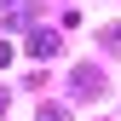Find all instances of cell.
<instances>
[{
	"label": "cell",
	"mask_w": 121,
	"mask_h": 121,
	"mask_svg": "<svg viewBox=\"0 0 121 121\" xmlns=\"http://www.w3.org/2000/svg\"><path fill=\"white\" fill-rule=\"evenodd\" d=\"M23 46H29V58H58V46H64V40H58V29H23Z\"/></svg>",
	"instance_id": "cell-2"
},
{
	"label": "cell",
	"mask_w": 121,
	"mask_h": 121,
	"mask_svg": "<svg viewBox=\"0 0 121 121\" xmlns=\"http://www.w3.org/2000/svg\"><path fill=\"white\" fill-rule=\"evenodd\" d=\"M35 121H69V115H64V110H58V104H46V110H40Z\"/></svg>",
	"instance_id": "cell-5"
},
{
	"label": "cell",
	"mask_w": 121,
	"mask_h": 121,
	"mask_svg": "<svg viewBox=\"0 0 121 121\" xmlns=\"http://www.w3.org/2000/svg\"><path fill=\"white\" fill-rule=\"evenodd\" d=\"M69 86H75V92H81V98H98V92H104V75H98L92 64H81V69L69 75Z\"/></svg>",
	"instance_id": "cell-3"
},
{
	"label": "cell",
	"mask_w": 121,
	"mask_h": 121,
	"mask_svg": "<svg viewBox=\"0 0 121 121\" xmlns=\"http://www.w3.org/2000/svg\"><path fill=\"white\" fill-rule=\"evenodd\" d=\"M104 46H110V52H121V23H115V29H104Z\"/></svg>",
	"instance_id": "cell-4"
},
{
	"label": "cell",
	"mask_w": 121,
	"mask_h": 121,
	"mask_svg": "<svg viewBox=\"0 0 121 121\" xmlns=\"http://www.w3.org/2000/svg\"><path fill=\"white\" fill-rule=\"evenodd\" d=\"M0 115H6V92H0Z\"/></svg>",
	"instance_id": "cell-7"
},
{
	"label": "cell",
	"mask_w": 121,
	"mask_h": 121,
	"mask_svg": "<svg viewBox=\"0 0 121 121\" xmlns=\"http://www.w3.org/2000/svg\"><path fill=\"white\" fill-rule=\"evenodd\" d=\"M35 17H40L35 0H0V23L6 29H35Z\"/></svg>",
	"instance_id": "cell-1"
},
{
	"label": "cell",
	"mask_w": 121,
	"mask_h": 121,
	"mask_svg": "<svg viewBox=\"0 0 121 121\" xmlns=\"http://www.w3.org/2000/svg\"><path fill=\"white\" fill-rule=\"evenodd\" d=\"M6 64H12V46H6V40H0V69H6Z\"/></svg>",
	"instance_id": "cell-6"
}]
</instances>
